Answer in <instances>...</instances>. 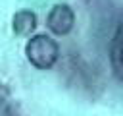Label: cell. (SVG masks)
<instances>
[{
  "label": "cell",
  "mask_w": 123,
  "mask_h": 116,
  "mask_svg": "<svg viewBox=\"0 0 123 116\" xmlns=\"http://www.w3.org/2000/svg\"><path fill=\"white\" fill-rule=\"evenodd\" d=\"M25 54L29 58V62L38 68V70H48L56 64L58 60V44L46 37V35H37L33 37L27 46H25Z\"/></svg>",
  "instance_id": "obj_1"
},
{
  "label": "cell",
  "mask_w": 123,
  "mask_h": 116,
  "mask_svg": "<svg viewBox=\"0 0 123 116\" xmlns=\"http://www.w3.org/2000/svg\"><path fill=\"white\" fill-rule=\"evenodd\" d=\"M110 62H111L115 75L123 81V21L113 33L111 46H110Z\"/></svg>",
  "instance_id": "obj_3"
},
{
  "label": "cell",
  "mask_w": 123,
  "mask_h": 116,
  "mask_svg": "<svg viewBox=\"0 0 123 116\" xmlns=\"http://www.w3.org/2000/svg\"><path fill=\"white\" fill-rule=\"evenodd\" d=\"M73 12L69 6L65 4H60L56 8H52L50 15H48V27L56 33V35H65L71 31L73 27Z\"/></svg>",
  "instance_id": "obj_2"
}]
</instances>
